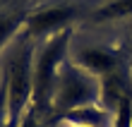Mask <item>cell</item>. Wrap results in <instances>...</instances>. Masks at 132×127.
Listing matches in <instances>:
<instances>
[{"instance_id":"6da1fadb","label":"cell","mask_w":132,"mask_h":127,"mask_svg":"<svg viewBox=\"0 0 132 127\" xmlns=\"http://www.w3.org/2000/svg\"><path fill=\"white\" fill-rule=\"evenodd\" d=\"M34 41L24 38L17 50L10 53L3 72L5 84V125L19 127L34 96Z\"/></svg>"},{"instance_id":"7a4b0ae2","label":"cell","mask_w":132,"mask_h":127,"mask_svg":"<svg viewBox=\"0 0 132 127\" xmlns=\"http://www.w3.org/2000/svg\"><path fill=\"white\" fill-rule=\"evenodd\" d=\"M70 38H72V27L65 29V31H60V34H55V36H51L48 41H43L41 50H38V55H36V62H34V96H31V108L53 115L51 101H53V94H55L60 67H63L65 55H67Z\"/></svg>"},{"instance_id":"3957f363","label":"cell","mask_w":132,"mask_h":127,"mask_svg":"<svg viewBox=\"0 0 132 127\" xmlns=\"http://www.w3.org/2000/svg\"><path fill=\"white\" fill-rule=\"evenodd\" d=\"M98 94H101V86L96 77L87 74L77 65L60 67L55 94H53V101H51L53 117L60 122L67 113H72L77 108L94 106V103H98Z\"/></svg>"},{"instance_id":"277c9868","label":"cell","mask_w":132,"mask_h":127,"mask_svg":"<svg viewBox=\"0 0 132 127\" xmlns=\"http://www.w3.org/2000/svg\"><path fill=\"white\" fill-rule=\"evenodd\" d=\"M75 5H55V7H41V10L29 12L24 22V38L29 41H48L51 36L70 29L72 19H77Z\"/></svg>"},{"instance_id":"5b68a950","label":"cell","mask_w":132,"mask_h":127,"mask_svg":"<svg viewBox=\"0 0 132 127\" xmlns=\"http://www.w3.org/2000/svg\"><path fill=\"white\" fill-rule=\"evenodd\" d=\"M75 65L82 67L84 72L91 74V77L103 79V77H108V74H113L115 70H120L122 62H120V58H118L115 53L106 50V48H84V50L77 53Z\"/></svg>"},{"instance_id":"8992f818","label":"cell","mask_w":132,"mask_h":127,"mask_svg":"<svg viewBox=\"0 0 132 127\" xmlns=\"http://www.w3.org/2000/svg\"><path fill=\"white\" fill-rule=\"evenodd\" d=\"M29 12H0V50L17 36L19 29H24Z\"/></svg>"},{"instance_id":"52a82bcc","label":"cell","mask_w":132,"mask_h":127,"mask_svg":"<svg viewBox=\"0 0 132 127\" xmlns=\"http://www.w3.org/2000/svg\"><path fill=\"white\" fill-rule=\"evenodd\" d=\"M122 17H132V0H113L91 14L94 22H111V19H122Z\"/></svg>"},{"instance_id":"ba28073f","label":"cell","mask_w":132,"mask_h":127,"mask_svg":"<svg viewBox=\"0 0 132 127\" xmlns=\"http://www.w3.org/2000/svg\"><path fill=\"white\" fill-rule=\"evenodd\" d=\"M113 127H132V91L120 101L113 113Z\"/></svg>"},{"instance_id":"9c48e42d","label":"cell","mask_w":132,"mask_h":127,"mask_svg":"<svg viewBox=\"0 0 132 127\" xmlns=\"http://www.w3.org/2000/svg\"><path fill=\"white\" fill-rule=\"evenodd\" d=\"M0 127H7L5 125V84L0 82Z\"/></svg>"}]
</instances>
